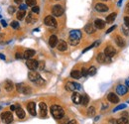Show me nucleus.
<instances>
[{"mask_svg":"<svg viewBox=\"0 0 129 124\" xmlns=\"http://www.w3.org/2000/svg\"><path fill=\"white\" fill-rule=\"evenodd\" d=\"M22 1H23V0H14V2H15V3H17V4H21V3H22Z\"/></svg>","mask_w":129,"mask_h":124,"instance_id":"obj_48","label":"nucleus"},{"mask_svg":"<svg viewBox=\"0 0 129 124\" xmlns=\"http://www.w3.org/2000/svg\"><path fill=\"white\" fill-rule=\"evenodd\" d=\"M16 8L14 7V6H10V7L8 8V13H10V14H13V13L15 12Z\"/></svg>","mask_w":129,"mask_h":124,"instance_id":"obj_40","label":"nucleus"},{"mask_svg":"<svg viewBox=\"0 0 129 124\" xmlns=\"http://www.w3.org/2000/svg\"><path fill=\"white\" fill-rule=\"evenodd\" d=\"M4 88L7 91H12L13 89H14V84H13V82L11 81L8 80L4 82Z\"/></svg>","mask_w":129,"mask_h":124,"instance_id":"obj_22","label":"nucleus"},{"mask_svg":"<svg viewBox=\"0 0 129 124\" xmlns=\"http://www.w3.org/2000/svg\"><path fill=\"white\" fill-rule=\"evenodd\" d=\"M116 124H129V123H128V118H127V116L117 119V120H116Z\"/></svg>","mask_w":129,"mask_h":124,"instance_id":"obj_30","label":"nucleus"},{"mask_svg":"<svg viewBox=\"0 0 129 124\" xmlns=\"http://www.w3.org/2000/svg\"><path fill=\"white\" fill-rule=\"evenodd\" d=\"M107 59H108V58L105 56L104 53H99V54L97 55V57H96V61H97L99 64H103V63L106 62Z\"/></svg>","mask_w":129,"mask_h":124,"instance_id":"obj_21","label":"nucleus"},{"mask_svg":"<svg viewBox=\"0 0 129 124\" xmlns=\"http://www.w3.org/2000/svg\"><path fill=\"white\" fill-rule=\"evenodd\" d=\"M87 115L90 116V117L95 115V108H94L93 106H90L89 109H87Z\"/></svg>","mask_w":129,"mask_h":124,"instance_id":"obj_31","label":"nucleus"},{"mask_svg":"<svg viewBox=\"0 0 129 124\" xmlns=\"http://www.w3.org/2000/svg\"><path fill=\"white\" fill-rule=\"evenodd\" d=\"M108 9H109L108 6H106L103 3H97L95 5V10L98 12H106V11H108Z\"/></svg>","mask_w":129,"mask_h":124,"instance_id":"obj_14","label":"nucleus"},{"mask_svg":"<svg viewBox=\"0 0 129 124\" xmlns=\"http://www.w3.org/2000/svg\"><path fill=\"white\" fill-rule=\"evenodd\" d=\"M22 55L20 54V53H16V59H22Z\"/></svg>","mask_w":129,"mask_h":124,"instance_id":"obj_47","label":"nucleus"},{"mask_svg":"<svg viewBox=\"0 0 129 124\" xmlns=\"http://www.w3.org/2000/svg\"><path fill=\"white\" fill-rule=\"evenodd\" d=\"M0 59H3V60H5V56L2 55V54H0Z\"/></svg>","mask_w":129,"mask_h":124,"instance_id":"obj_53","label":"nucleus"},{"mask_svg":"<svg viewBox=\"0 0 129 124\" xmlns=\"http://www.w3.org/2000/svg\"><path fill=\"white\" fill-rule=\"evenodd\" d=\"M35 54H36V52L34 51V50H32V49L26 50V51H25V53H24V55H23V58L27 59V60H29V59H31L32 57L35 56Z\"/></svg>","mask_w":129,"mask_h":124,"instance_id":"obj_18","label":"nucleus"},{"mask_svg":"<svg viewBox=\"0 0 129 124\" xmlns=\"http://www.w3.org/2000/svg\"><path fill=\"white\" fill-rule=\"evenodd\" d=\"M38 68H39V70H44V68H45V63H44V62H40V63H39V67H38Z\"/></svg>","mask_w":129,"mask_h":124,"instance_id":"obj_42","label":"nucleus"},{"mask_svg":"<svg viewBox=\"0 0 129 124\" xmlns=\"http://www.w3.org/2000/svg\"><path fill=\"white\" fill-rule=\"evenodd\" d=\"M126 86H129V79H127V80H126Z\"/></svg>","mask_w":129,"mask_h":124,"instance_id":"obj_54","label":"nucleus"},{"mask_svg":"<svg viewBox=\"0 0 129 124\" xmlns=\"http://www.w3.org/2000/svg\"><path fill=\"white\" fill-rule=\"evenodd\" d=\"M72 100L73 103L76 104H80V100H81V95L79 92H73L72 95Z\"/></svg>","mask_w":129,"mask_h":124,"instance_id":"obj_16","label":"nucleus"},{"mask_svg":"<svg viewBox=\"0 0 129 124\" xmlns=\"http://www.w3.org/2000/svg\"><path fill=\"white\" fill-rule=\"evenodd\" d=\"M79 41H80V40H76V39H71V38H69V42H70V44H71L72 46H77V45H79Z\"/></svg>","mask_w":129,"mask_h":124,"instance_id":"obj_34","label":"nucleus"},{"mask_svg":"<svg viewBox=\"0 0 129 124\" xmlns=\"http://www.w3.org/2000/svg\"><path fill=\"white\" fill-rule=\"evenodd\" d=\"M71 39H76V40H80L81 39V32L79 30H72L70 32V37Z\"/></svg>","mask_w":129,"mask_h":124,"instance_id":"obj_9","label":"nucleus"},{"mask_svg":"<svg viewBox=\"0 0 129 124\" xmlns=\"http://www.w3.org/2000/svg\"><path fill=\"white\" fill-rule=\"evenodd\" d=\"M32 12H33V13H36V14H38V13L40 12V8L38 7V6H33Z\"/></svg>","mask_w":129,"mask_h":124,"instance_id":"obj_39","label":"nucleus"},{"mask_svg":"<svg viewBox=\"0 0 129 124\" xmlns=\"http://www.w3.org/2000/svg\"><path fill=\"white\" fill-rule=\"evenodd\" d=\"M11 27L13 29H18L19 28V23L17 21H12L11 22Z\"/></svg>","mask_w":129,"mask_h":124,"instance_id":"obj_37","label":"nucleus"},{"mask_svg":"<svg viewBox=\"0 0 129 124\" xmlns=\"http://www.w3.org/2000/svg\"><path fill=\"white\" fill-rule=\"evenodd\" d=\"M121 1H122V0H119V2H118V5H120V4H121Z\"/></svg>","mask_w":129,"mask_h":124,"instance_id":"obj_55","label":"nucleus"},{"mask_svg":"<svg viewBox=\"0 0 129 124\" xmlns=\"http://www.w3.org/2000/svg\"><path fill=\"white\" fill-rule=\"evenodd\" d=\"M25 15H26L25 10H20V11L17 12V19H18V20H23Z\"/></svg>","mask_w":129,"mask_h":124,"instance_id":"obj_29","label":"nucleus"},{"mask_svg":"<svg viewBox=\"0 0 129 124\" xmlns=\"http://www.w3.org/2000/svg\"><path fill=\"white\" fill-rule=\"evenodd\" d=\"M115 28H116V26H112V27H110L109 29H108L107 31H106V34H109V33H111V32L115 29Z\"/></svg>","mask_w":129,"mask_h":124,"instance_id":"obj_44","label":"nucleus"},{"mask_svg":"<svg viewBox=\"0 0 129 124\" xmlns=\"http://www.w3.org/2000/svg\"><path fill=\"white\" fill-rule=\"evenodd\" d=\"M104 54L107 58H112L115 56V54H116V50L113 47H111V46H108V47H106L104 50Z\"/></svg>","mask_w":129,"mask_h":124,"instance_id":"obj_8","label":"nucleus"},{"mask_svg":"<svg viewBox=\"0 0 129 124\" xmlns=\"http://www.w3.org/2000/svg\"><path fill=\"white\" fill-rule=\"evenodd\" d=\"M28 77L31 81L39 84V86H42V84H44V82H45L44 80L41 77V75L37 73V71H30L29 75H28Z\"/></svg>","mask_w":129,"mask_h":124,"instance_id":"obj_2","label":"nucleus"},{"mask_svg":"<svg viewBox=\"0 0 129 124\" xmlns=\"http://www.w3.org/2000/svg\"><path fill=\"white\" fill-rule=\"evenodd\" d=\"M1 119L6 124H10L13 121V115H12V113L10 111H6V112L1 114Z\"/></svg>","mask_w":129,"mask_h":124,"instance_id":"obj_4","label":"nucleus"},{"mask_svg":"<svg viewBox=\"0 0 129 124\" xmlns=\"http://www.w3.org/2000/svg\"><path fill=\"white\" fill-rule=\"evenodd\" d=\"M66 89L69 90V91H74L77 89V86H76V82H67L66 84Z\"/></svg>","mask_w":129,"mask_h":124,"instance_id":"obj_25","label":"nucleus"},{"mask_svg":"<svg viewBox=\"0 0 129 124\" xmlns=\"http://www.w3.org/2000/svg\"><path fill=\"white\" fill-rule=\"evenodd\" d=\"M26 66L29 70H35L36 69H38L39 67V62H37L36 60H32V59H29L28 61L26 62Z\"/></svg>","mask_w":129,"mask_h":124,"instance_id":"obj_6","label":"nucleus"},{"mask_svg":"<svg viewBox=\"0 0 129 124\" xmlns=\"http://www.w3.org/2000/svg\"><path fill=\"white\" fill-rule=\"evenodd\" d=\"M52 13H53L54 16L60 17V16H62L64 14V8L61 5H55L53 7V9H52Z\"/></svg>","mask_w":129,"mask_h":124,"instance_id":"obj_5","label":"nucleus"},{"mask_svg":"<svg viewBox=\"0 0 129 124\" xmlns=\"http://www.w3.org/2000/svg\"><path fill=\"white\" fill-rule=\"evenodd\" d=\"M67 124H77V121L76 120H71Z\"/></svg>","mask_w":129,"mask_h":124,"instance_id":"obj_51","label":"nucleus"},{"mask_svg":"<svg viewBox=\"0 0 129 124\" xmlns=\"http://www.w3.org/2000/svg\"><path fill=\"white\" fill-rule=\"evenodd\" d=\"M27 109H28V111H29V113L31 115L35 116L37 114V112H36V104L34 102H29L28 105H27Z\"/></svg>","mask_w":129,"mask_h":124,"instance_id":"obj_10","label":"nucleus"},{"mask_svg":"<svg viewBox=\"0 0 129 124\" xmlns=\"http://www.w3.org/2000/svg\"><path fill=\"white\" fill-rule=\"evenodd\" d=\"M84 31L86 32L87 34H93L95 32V27H94V24L89 23L84 26Z\"/></svg>","mask_w":129,"mask_h":124,"instance_id":"obj_13","label":"nucleus"},{"mask_svg":"<svg viewBox=\"0 0 129 124\" xmlns=\"http://www.w3.org/2000/svg\"><path fill=\"white\" fill-rule=\"evenodd\" d=\"M104 1H107V0H104Z\"/></svg>","mask_w":129,"mask_h":124,"instance_id":"obj_56","label":"nucleus"},{"mask_svg":"<svg viewBox=\"0 0 129 124\" xmlns=\"http://www.w3.org/2000/svg\"><path fill=\"white\" fill-rule=\"evenodd\" d=\"M128 103H129V101H128Z\"/></svg>","mask_w":129,"mask_h":124,"instance_id":"obj_57","label":"nucleus"},{"mask_svg":"<svg viewBox=\"0 0 129 124\" xmlns=\"http://www.w3.org/2000/svg\"><path fill=\"white\" fill-rule=\"evenodd\" d=\"M127 91H128V87L126 86H122V84H120V86H118L116 87V92L117 94L119 95H124L127 93Z\"/></svg>","mask_w":129,"mask_h":124,"instance_id":"obj_11","label":"nucleus"},{"mask_svg":"<svg viewBox=\"0 0 129 124\" xmlns=\"http://www.w3.org/2000/svg\"><path fill=\"white\" fill-rule=\"evenodd\" d=\"M51 113L54 118H56V119L63 118L65 115V111H64L63 107H61L60 105H53L51 107Z\"/></svg>","mask_w":129,"mask_h":124,"instance_id":"obj_1","label":"nucleus"},{"mask_svg":"<svg viewBox=\"0 0 129 124\" xmlns=\"http://www.w3.org/2000/svg\"><path fill=\"white\" fill-rule=\"evenodd\" d=\"M71 76L73 77V79H74V80H79V77L81 76V71L77 70H72V73H71Z\"/></svg>","mask_w":129,"mask_h":124,"instance_id":"obj_26","label":"nucleus"},{"mask_svg":"<svg viewBox=\"0 0 129 124\" xmlns=\"http://www.w3.org/2000/svg\"><path fill=\"white\" fill-rule=\"evenodd\" d=\"M15 111H16V114H17V116L19 117V118L22 119V118H24V117H25V111L19 105L16 106V110H15Z\"/></svg>","mask_w":129,"mask_h":124,"instance_id":"obj_24","label":"nucleus"},{"mask_svg":"<svg viewBox=\"0 0 129 124\" xmlns=\"http://www.w3.org/2000/svg\"><path fill=\"white\" fill-rule=\"evenodd\" d=\"M57 48H58L59 51L64 52V51H66V50L67 49V44L66 41L61 40V41H59V43H58V45H57Z\"/></svg>","mask_w":129,"mask_h":124,"instance_id":"obj_15","label":"nucleus"},{"mask_svg":"<svg viewBox=\"0 0 129 124\" xmlns=\"http://www.w3.org/2000/svg\"><path fill=\"white\" fill-rule=\"evenodd\" d=\"M39 107H40V111H41V116H46L47 115V105H46V103L41 102L39 104Z\"/></svg>","mask_w":129,"mask_h":124,"instance_id":"obj_23","label":"nucleus"},{"mask_svg":"<svg viewBox=\"0 0 129 124\" xmlns=\"http://www.w3.org/2000/svg\"><path fill=\"white\" fill-rule=\"evenodd\" d=\"M1 24H2L3 27H6V26H7V24H6V22L4 20H1Z\"/></svg>","mask_w":129,"mask_h":124,"instance_id":"obj_49","label":"nucleus"},{"mask_svg":"<svg viewBox=\"0 0 129 124\" xmlns=\"http://www.w3.org/2000/svg\"><path fill=\"white\" fill-rule=\"evenodd\" d=\"M126 13H128V14H129V2H128V4L126 5Z\"/></svg>","mask_w":129,"mask_h":124,"instance_id":"obj_52","label":"nucleus"},{"mask_svg":"<svg viewBox=\"0 0 129 124\" xmlns=\"http://www.w3.org/2000/svg\"><path fill=\"white\" fill-rule=\"evenodd\" d=\"M25 2H26V5L27 6H31V7H33V6H36V3H37L36 0H25Z\"/></svg>","mask_w":129,"mask_h":124,"instance_id":"obj_32","label":"nucleus"},{"mask_svg":"<svg viewBox=\"0 0 129 124\" xmlns=\"http://www.w3.org/2000/svg\"><path fill=\"white\" fill-rule=\"evenodd\" d=\"M44 23L47 25V26H51V27H57V21L54 16H47L44 20Z\"/></svg>","mask_w":129,"mask_h":124,"instance_id":"obj_7","label":"nucleus"},{"mask_svg":"<svg viewBox=\"0 0 129 124\" xmlns=\"http://www.w3.org/2000/svg\"><path fill=\"white\" fill-rule=\"evenodd\" d=\"M94 27L96 29H103L105 27V22L103 20H101V19H96L95 21H94Z\"/></svg>","mask_w":129,"mask_h":124,"instance_id":"obj_17","label":"nucleus"},{"mask_svg":"<svg viewBox=\"0 0 129 124\" xmlns=\"http://www.w3.org/2000/svg\"><path fill=\"white\" fill-rule=\"evenodd\" d=\"M89 101H90V98H89V96H87L86 94H84V95H83V96H81L80 104H83L84 106H86L87 104H89Z\"/></svg>","mask_w":129,"mask_h":124,"instance_id":"obj_27","label":"nucleus"},{"mask_svg":"<svg viewBox=\"0 0 129 124\" xmlns=\"http://www.w3.org/2000/svg\"><path fill=\"white\" fill-rule=\"evenodd\" d=\"M115 18H116V13H111L110 15H108V16L106 17V23H108V24L112 23V22L114 21Z\"/></svg>","mask_w":129,"mask_h":124,"instance_id":"obj_28","label":"nucleus"},{"mask_svg":"<svg viewBox=\"0 0 129 124\" xmlns=\"http://www.w3.org/2000/svg\"><path fill=\"white\" fill-rule=\"evenodd\" d=\"M58 43H59V41H58L57 36L52 35V36L50 37V39H49V44H50V46H51L52 48H55L56 46L58 45Z\"/></svg>","mask_w":129,"mask_h":124,"instance_id":"obj_19","label":"nucleus"},{"mask_svg":"<svg viewBox=\"0 0 129 124\" xmlns=\"http://www.w3.org/2000/svg\"><path fill=\"white\" fill-rule=\"evenodd\" d=\"M96 74V68L95 67H90L89 69V75H94Z\"/></svg>","mask_w":129,"mask_h":124,"instance_id":"obj_33","label":"nucleus"},{"mask_svg":"<svg viewBox=\"0 0 129 124\" xmlns=\"http://www.w3.org/2000/svg\"><path fill=\"white\" fill-rule=\"evenodd\" d=\"M35 21V19L33 18V15H32V13H30V14H28V16H27V19H26V22L27 23H32Z\"/></svg>","mask_w":129,"mask_h":124,"instance_id":"obj_35","label":"nucleus"},{"mask_svg":"<svg viewBox=\"0 0 129 124\" xmlns=\"http://www.w3.org/2000/svg\"><path fill=\"white\" fill-rule=\"evenodd\" d=\"M115 43H116V45L118 46V47L122 48V47H124L125 46V41H124V39L120 37V36H116L115 37Z\"/></svg>","mask_w":129,"mask_h":124,"instance_id":"obj_20","label":"nucleus"},{"mask_svg":"<svg viewBox=\"0 0 129 124\" xmlns=\"http://www.w3.org/2000/svg\"><path fill=\"white\" fill-rule=\"evenodd\" d=\"M107 99H108V101H110L111 103H118L119 102V97L115 94V93H113V92L108 93Z\"/></svg>","mask_w":129,"mask_h":124,"instance_id":"obj_12","label":"nucleus"},{"mask_svg":"<svg viewBox=\"0 0 129 124\" xmlns=\"http://www.w3.org/2000/svg\"><path fill=\"white\" fill-rule=\"evenodd\" d=\"M26 7H27V5H23V4H21V5H20V10H25V9H26Z\"/></svg>","mask_w":129,"mask_h":124,"instance_id":"obj_46","label":"nucleus"},{"mask_svg":"<svg viewBox=\"0 0 129 124\" xmlns=\"http://www.w3.org/2000/svg\"><path fill=\"white\" fill-rule=\"evenodd\" d=\"M87 75H89V70H86L85 68H83V70H81V75L86 76Z\"/></svg>","mask_w":129,"mask_h":124,"instance_id":"obj_38","label":"nucleus"},{"mask_svg":"<svg viewBox=\"0 0 129 124\" xmlns=\"http://www.w3.org/2000/svg\"><path fill=\"white\" fill-rule=\"evenodd\" d=\"M124 22H125V25L127 26V27H129V16L124 18Z\"/></svg>","mask_w":129,"mask_h":124,"instance_id":"obj_45","label":"nucleus"},{"mask_svg":"<svg viewBox=\"0 0 129 124\" xmlns=\"http://www.w3.org/2000/svg\"><path fill=\"white\" fill-rule=\"evenodd\" d=\"M16 87H17V90L19 91L20 93H23V94H30V93L32 92L31 87L28 86H26V84H24V83H18L17 86H16Z\"/></svg>","mask_w":129,"mask_h":124,"instance_id":"obj_3","label":"nucleus"},{"mask_svg":"<svg viewBox=\"0 0 129 124\" xmlns=\"http://www.w3.org/2000/svg\"><path fill=\"white\" fill-rule=\"evenodd\" d=\"M95 45H96V44H92V45H90V47H87L86 49H84V50L83 51V53H85V52H87V51H89V50L92 49V48H93V47H94V46H95Z\"/></svg>","mask_w":129,"mask_h":124,"instance_id":"obj_43","label":"nucleus"},{"mask_svg":"<svg viewBox=\"0 0 129 124\" xmlns=\"http://www.w3.org/2000/svg\"><path fill=\"white\" fill-rule=\"evenodd\" d=\"M126 107V104H120V105H118V106H116L114 109H113V112H116V111H118V110H121V109H124Z\"/></svg>","mask_w":129,"mask_h":124,"instance_id":"obj_36","label":"nucleus"},{"mask_svg":"<svg viewBox=\"0 0 129 124\" xmlns=\"http://www.w3.org/2000/svg\"><path fill=\"white\" fill-rule=\"evenodd\" d=\"M122 30H123V33L125 34V35H127V36H129V27H123L122 28Z\"/></svg>","mask_w":129,"mask_h":124,"instance_id":"obj_41","label":"nucleus"},{"mask_svg":"<svg viewBox=\"0 0 129 124\" xmlns=\"http://www.w3.org/2000/svg\"><path fill=\"white\" fill-rule=\"evenodd\" d=\"M10 109L12 110V111H14V110H16V106L15 105H11L10 106Z\"/></svg>","mask_w":129,"mask_h":124,"instance_id":"obj_50","label":"nucleus"}]
</instances>
